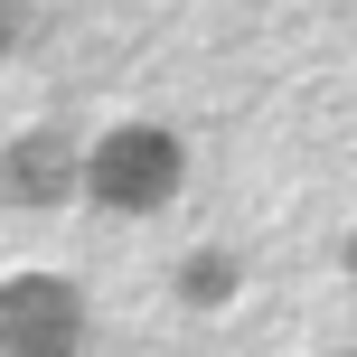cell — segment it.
<instances>
[{
	"label": "cell",
	"mask_w": 357,
	"mask_h": 357,
	"mask_svg": "<svg viewBox=\"0 0 357 357\" xmlns=\"http://www.w3.org/2000/svg\"><path fill=\"white\" fill-rule=\"evenodd\" d=\"M169 142H151V132H123V142L104 151V160H94V188L113 197V207H151V197L169 188Z\"/></svg>",
	"instance_id": "6da1fadb"
},
{
	"label": "cell",
	"mask_w": 357,
	"mask_h": 357,
	"mask_svg": "<svg viewBox=\"0 0 357 357\" xmlns=\"http://www.w3.org/2000/svg\"><path fill=\"white\" fill-rule=\"evenodd\" d=\"M66 339H75V310L56 301L47 282H19V291H10V348H19V357H56Z\"/></svg>",
	"instance_id": "7a4b0ae2"
}]
</instances>
